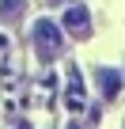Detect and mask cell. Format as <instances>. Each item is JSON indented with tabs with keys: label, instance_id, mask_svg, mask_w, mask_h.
<instances>
[{
	"label": "cell",
	"instance_id": "6da1fadb",
	"mask_svg": "<svg viewBox=\"0 0 125 129\" xmlns=\"http://www.w3.org/2000/svg\"><path fill=\"white\" fill-rule=\"evenodd\" d=\"M30 42H34L38 61H53V57H61V49H65L61 27H57L53 19H38V23H34V30H30Z\"/></svg>",
	"mask_w": 125,
	"mask_h": 129
},
{
	"label": "cell",
	"instance_id": "5b68a950",
	"mask_svg": "<svg viewBox=\"0 0 125 129\" xmlns=\"http://www.w3.org/2000/svg\"><path fill=\"white\" fill-rule=\"evenodd\" d=\"M68 129H80V125H68Z\"/></svg>",
	"mask_w": 125,
	"mask_h": 129
},
{
	"label": "cell",
	"instance_id": "7a4b0ae2",
	"mask_svg": "<svg viewBox=\"0 0 125 129\" xmlns=\"http://www.w3.org/2000/svg\"><path fill=\"white\" fill-rule=\"evenodd\" d=\"M61 23H65L76 38H87V34H91V15H87V8H68L65 15H61Z\"/></svg>",
	"mask_w": 125,
	"mask_h": 129
},
{
	"label": "cell",
	"instance_id": "3957f363",
	"mask_svg": "<svg viewBox=\"0 0 125 129\" xmlns=\"http://www.w3.org/2000/svg\"><path fill=\"white\" fill-rule=\"evenodd\" d=\"M95 84H99L102 99H114V95L121 91V72H114V69H99V72H95Z\"/></svg>",
	"mask_w": 125,
	"mask_h": 129
},
{
	"label": "cell",
	"instance_id": "277c9868",
	"mask_svg": "<svg viewBox=\"0 0 125 129\" xmlns=\"http://www.w3.org/2000/svg\"><path fill=\"white\" fill-rule=\"evenodd\" d=\"M23 15H27V0H0V23L15 27Z\"/></svg>",
	"mask_w": 125,
	"mask_h": 129
}]
</instances>
